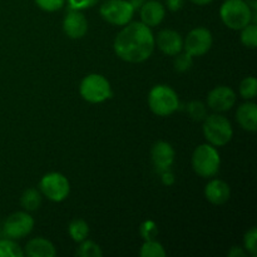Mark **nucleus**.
<instances>
[{
  "mask_svg": "<svg viewBox=\"0 0 257 257\" xmlns=\"http://www.w3.org/2000/svg\"><path fill=\"white\" fill-rule=\"evenodd\" d=\"M22 206L27 211H35L42 205V195L35 188H29L22 195Z\"/></svg>",
  "mask_w": 257,
  "mask_h": 257,
  "instance_id": "nucleus-20",
  "label": "nucleus"
},
{
  "mask_svg": "<svg viewBox=\"0 0 257 257\" xmlns=\"http://www.w3.org/2000/svg\"><path fill=\"white\" fill-rule=\"evenodd\" d=\"M140 255L142 257H165L166 251L160 242L155 240H147L141 247Z\"/></svg>",
  "mask_w": 257,
  "mask_h": 257,
  "instance_id": "nucleus-22",
  "label": "nucleus"
},
{
  "mask_svg": "<svg viewBox=\"0 0 257 257\" xmlns=\"http://www.w3.org/2000/svg\"><path fill=\"white\" fill-rule=\"evenodd\" d=\"M141 233H142L143 238H145L146 241L153 240V238L156 237V235L158 233L157 225H156L153 221H147V222H145L141 226Z\"/></svg>",
  "mask_w": 257,
  "mask_h": 257,
  "instance_id": "nucleus-30",
  "label": "nucleus"
},
{
  "mask_svg": "<svg viewBox=\"0 0 257 257\" xmlns=\"http://www.w3.org/2000/svg\"><path fill=\"white\" fill-rule=\"evenodd\" d=\"M256 241H257V230H256V227H252L245 233L243 243H245L246 251H247V252H250L251 256H253V257L257 255Z\"/></svg>",
  "mask_w": 257,
  "mask_h": 257,
  "instance_id": "nucleus-28",
  "label": "nucleus"
},
{
  "mask_svg": "<svg viewBox=\"0 0 257 257\" xmlns=\"http://www.w3.org/2000/svg\"><path fill=\"white\" fill-rule=\"evenodd\" d=\"M208 107L216 112H226L230 110L236 103V94L230 87L220 85L208 93L207 97Z\"/></svg>",
  "mask_w": 257,
  "mask_h": 257,
  "instance_id": "nucleus-11",
  "label": "nucleus"
},
{
  "mask_svg": "<svg viewBox=\"0 0 257 257\" xmlns=\"http://www.w3.org/2000/svg\"><path fill=\"white\" fill-rule=\"evenodd\" d=\"M25 253L30 257H54L57 251L54 245L47 238L37 237L28 242Z\"/></svg>",
  "mask_w": 257,
  "mask_h": 257,
  "instance_id": "nucleus-18",
  "label": "nucleus"
},
{
  "mask_svg": "<svg viewBox=\"0 0 257 257\" xmlns=\"http://www.w3.org/2000/svg\"><path fill=\"white\" fill-rule=\"evenodd\" d=\"M245 251L241 247H232L230 252H228V256L230 257H245Z\"/></svg>",
  "mask_w": 257,
  "mask_h": 257,
  "instance_id": "nucleus-34",
  "label": "nucleus"
},
{
  "mask_svg": "<svg viewBox=\"0 0 257 257\" xmlns=\"http://www.w3.org/2000/svg\"><path fill=\"white\" fill-rule=\"evenodd\" d=\"M241 42L245 47L255 49L257 45V27L255 23H250L241 29Z\"/></svg>",
  "mask_w": 257,
  "mask_h": 257,
  "instance_id": "nucleus-23",
  "label": "nucleus"
},
{
  "mask_svg": "<svg viewBox=\"0 0 257 257\" xmlns=\"http://www.w3.org/2000/svg\"><path fill=\"white\" fill-rule=\"evenodd\" d=\"M221 158L212 145H201L192 155V167L203 178L213 177L220 170Z\"/></svg>",
  "mask_w": 257,
  "mask_h": 257,
  "instance_id": "nucleus-4",
  "label": "nucleus"
},
{
  "mask_svg": "<svg viewBox=\"0 0 257 257\" xmlns=\"http://www.w3.org/2000/svg\"><path fill=\"white\" fill-rule=\"evenodd\" d=\"M68 231H69V235L73 241H75V242H82V241H84L87 238L88 233H89V226H88V223L84 220L77 218V220H73L69 223Z\"/></svg>",
  "mask_w": 257,
  "mask_h": 257,
  "instance_id": "nucleus-19",
  "label": "nucleus"
},
{
  "mask_svg": "<svg viewBox=\"0 0 257 257\" xmlns=\"http://www.w3.org/2000/svg\"><path fill=\"white\" fill-rule=\"evenodd\" d=\"M203 120V135L211 145L222 147L230 142L233 131L227 118L220 114H212L206 117Z\"/></svg>",
  "mask_w": 257,
  "mask_h": 257,
  "instance_id": "nucleus-5",
  "label": "nucleus"
},
{
  "mask_svg": "<svg viewBox=\"0 0 257 257\" xmlns=\"http://www.w3.org/2000/svg\"><path fill=\"white\" fill-rule=\"evenodd\" d=\"M40 191L53 202H62L68 197L70 191L69 181L62 173L52 172L40 180Z\"/></svg>",
  "mask_w": 257,
  "mask_h": 257,
  "instance_id": "nucleus-8",
  "label": "nucleus"
},
{
  "mask_svg": "<svg viewBox=\"0 0 257 257\" xmlns=\"http://www.w3.org/2000/svg\"><path fill=\"white\" fill-rule=\"evenodd\" d=\"M166 9L162 3L157 0L146 2L141 8V19L147 27H157L165 19Z\"/></svg>",
  "mask_w": 257,
  "mask_h": 257,
  "instance_id": "nucleus-15",
  "label": "nucleus"
},
{
  "mask_svg": "<svg viewBox=\"0 0 257 257\" xmlns=\"http://www.w3.org/2000/svg\"><path fill=\"white\" fill-rule=\"evenodd\" d=\"M35 3L44 12L53 13L62 9L65 4V0H35Z\"/></svg>",
  "mask_w": 257,
  "mask_h": 257,
  "instance_id": "nucleus-29",
  "label": "nucleus"
},
{
  "mask_svg": "<svg viewBox=\"0 0 257 257\" xmlns=\"http://www.w3.org/2000/svg\"><path fill=\"white\" fill-rule=\"evenodd\" d=\"M212 34L206 28H195L191 30L183 42V48L192 57L206 54L212 47Z\"/></svg>",
  "mask_w": 257,
  "mask_h": 257,
  "instance_id": "nucleus-9",
  "label": "nucleus"
},
{
  "mask_svg": "<svg viewBox=\"0 0 257 257\" xmlns=\"http://www.w3.org/2000/svg\"><path fill=\"white\" fill-rule=\"evenodd\" d=\"M236 118L243 130L255 132L257 130V105L253 102L243 103L238 107Z\"/></svg>",
  "mask_w": 257,
  "mask_h": 257,
  "instance_id": "nucleus-17",
  "label": "nucleus"
},
{
  "mask_svg": "<svg viewBox=\"0 0 257 257\" xmlns=\"http://www.w3.org/2000/svg\"><path fill=\"white\" fill-rule=\"evenodd\" d=\"M245 2L247 3V5L252 10H256L257 9V0H245Z\"/></svg>",
  "mask_w": 257,
  "mask_h": 257,
  "instance_id": "nucleus-36",
  "label": "nucleus"
},
{
  "mask_svg": "<svg viewBox=\"0 0 257 257\" xmlns=\"http://www.w3.org/2000/svg\"><path fill=\"white\" fill-rule=\"evenodd\" d=\"M188 114L192 118L193 120H203L207 117V109H206L205 104L202 102H198V100H193L188 104L187 107Z\"/></svg>",
  "mask_w": 257,
  "mask_h": 257,
  "instance_id": "nucleus-27",
  "label": "nucleus"
},
{
  "mask_svg": "<svg viewBox=\"0 0 257 257\" xmlns=\"http://www.w3.org/2000/svg\"><path fill=\"white\" fill-rule=\"evenodd\" d=\"M24 251L10 238L0 240V257H23Z\"/></svg>",
  "mask_w": 257,
  "mask_h": 257,
  "instance_id": "nucleus-21",
  "label": "nucleus"
},
{
  "mask_svg": "<svg viewBox=\"0 0 257 257\" xmlns=\"http://www.w3.org/2000/svg\"><path fill=\"white\" fill-rule=\"evenodd\" d=\"M100 17L113 25H127L135 14V7L128 0H107L99 9Z\"/></svg>",
  "mask_w": 257,
  "mask_h": 257,
  "instance_id": "nucleus-7",
  "label": "nucleus"
},
{
  "mask_svg": "<svg viewBox=\"0 0 257 257\" xmlns=\"http://www.w3.org/2000/svg\"><path fill=\"white\" fill-rule=\"evenodd\" d=\"M77 255L80 257H102L103 252L99 246L93 241H82L77 251Z\"/></svg>",
  "mask_w": 257,
  "mask_h": 257,
  "instance_id": "nucleus-24",
  "label": "nucleus"
},
{
  "mask_svg": "<svg viewBox=\"0 0 257 257\" xmlns=\"http://www.w3.org/2000/svg\"><path fill=\"white\" fill-rule=\"evenodd\" d=\"M157 47L160 48L161 52L167 55H176L182 50L183 40L180 33L175 30L165 29L161 30L157 35Z\"/></svg>",
  "mask_w": 257,
  "mask_h": 257,
  "instance_id": "nucleus-14",
  "label": "nucleus"
},
{
  "mask_svg": "<svg viewBox=\"0 0 257 257\" xmlns=\"http://www.w3.org/2000/svg\"><path fill=\"white\" fill-rule=\"evenodd\" d=\"M155 40L150 27L143 23H131L115 38L114 52L128 63H142L155 50Z\"/></svg>",
  "mask_w": 257,
  "mask_h": 257,
  "instance_id": "nucleus-1",
  "label": "nucleus"
},
{
  "mask_svg": "<svg viewBox=\"0 0 257 257\" xmlns=\"http://www.w3.org/2000/svg\"><path fill=\"white\" fill-rule=\"evenodd\" d=\"M190 2L193 3V4H196V5H207V4H210L212 0H190Z\"/></svg>",
  "mask_w": 257,
  "mask_h": 257,
  "instance_id": "nucleus-35",
  "label": "nucleus"
},
{
  "mask_svg": "<svg viewBox=\"0 0 257 257\" xmlns=\"http://www.w3.org/2000/svg\"><path fill=\"white\" fill-rule=\"evenodd\" d=\"M34 227V220L27 212H14L5 220L4 233L9 238H23Z\"/></svg>",
  "mask_w": 257,
  "mask_h": 257,
  "instance_id": "nucleus-10",
  "label": "nucleus"
},
{
  "mask_svg": "<svg viewBox=\"0 0 257 257\" xmlns=\"http://www.w3.org/2000/svg\"><path fill=\"white\" fill-rule=\"evenodd\" d=\"M63 30L72 39H80L88 30V22L79 10L70 9L63 20Z\"/></svg>",
  "mask_w": 257,
  "mask_h": 257,
  "instance_id": "nucleus-12",
  "label": "nucleus"
},
{
  "mask_svg": "<svg viewBox=\"0 0 257 257\" xmlns=\"http://www.w3.org/2000/svg\"><path fill=\"white\" fill-rule=\"evenodd\" d=\"M166 5L171 12H178L185 5V0H166Z\"/></svg>",
  "mask_w": 257,
  "mask_h": 257,
  "instance_id": "nucleus-32",
  "label": "nucleus"
},
{
  "mask_svg": "<svg viewBox=\"0 0 257 257\" xmlns=\"http://www.w3.org/2000/svg\"><path fill=\"white\" fill-rule=\"evenodd\" d=\"M230 186L221 180H212L205 187V196L213 205H223L230 200Z\"/></svg>",
  "mask_w": 257,
  "mask_h": 257,
  "instance_id": "nucleus-16",
  "label": "nucleus"
},
{
  "mask_svg": "<svg viewBox=\"0 0 257 257\" xmlns=\"http://www.w3.org/2000/svg\"><path fill=\"white\" fill-rule=\"evenodd\" d=\"M148 105L155 114L167 117L178 109L180 100L177 93L172 88L160 84L151 89L148 95Z\"/></svg>",
  "mask_w": 257,
  "mask_h": 257,
  "instance_id": "nucleus-3",
  "label": "nucleus"
},
{
  "mask_svg": "<svg viewBox=\"0 0 257 257\" xmlns=\"http://www.w3.org/2000/svg\"><path fill=\"white\" fill-rule=\"evenodd\" d=\"M192 55L188 54L187 52L185 53H178V54H176V58L175 60H173V65H175V69L177 70V72H187V70L191 69V67H192V63H193V59H192Z\"/></svg>",
  "mask_w": 257,
  "mask_h": 257,
  "instance_id": "nucleus-26",
  "label": "nucleus"
},
{
  "mask_svg": "<svg viewBox=\"0 0 257 257\" xmlns=\"http://www.w3.org/2000/svg\"><path fill=\"white\" fill-rule=\"evenodd\" d=\"M80 95L89 103H102L112 97V88L107 78L100 74H89L80 83Z\"/></svg>",
  "mask_w": 257,
  "mask_h": 257,
  "instance_id": "nucleus-6",
  "label": "nucleus"
},
{
  "mask_svg": "<svg viewBox=\"0 0 257 257\" xmlns=\"http://www.w3.org/2000/svg\"><path fill=\"white\" fill-rule=\"evenodd\" d=\"M257 93V80L255 77H247L241 82L240 94L245 99H253Z\"/></svg>",
  "mask_w": 257,
  "mask_h": 257,
  "instance_id": "nucleus-25",
  "label": "nucleus"
},
{
  "mask_svg": "<svg viewBox=\"0 0 257 257\" xmlns=\"http://www.w3.org/2000/svg\"><path fill=\"white\" fill-rule=\"evenodd\" d=\"M162 181H163V183H165V185L170 186V185H172L173 182H175V177H173L172 173L168 172V170L167 171H163Z\"/></svg>",
  "mask_w": 257,
  "mask_h": 257,
  "instance_id": "nucleus-33",
  "label": "nucleus"
},
{
  "mask_svg": "<svg viewBox=\"0 0 257 257\" xmlns=\"http://www.w3.org/2000/svg\"><path fill=\"white\" fill-rule=\"evenodd\" d=\"M151 156H152L153 165L156 166V168L163 172L172 166L173 161H175V150L170 143L160 141L153 145Z\"/></svg>",
  "mask_w": 257,
  "mask_h": 257,
  "instance_id": "nucleus-13",
  "label": "nucleus"
},
{
  "mask_svg": "<svg viewBox=\"0 0 257 257\" xmlns=\"http://www.w3.org/2000/svg\"><path fill=\"white\" fill-rule=\"evenodd\" d=\"M69 4L70 9L74 10H83V9H89L93 5L97 4L99 0H67Z\"/></svg>",
  "mask_w": 257,
  "mask_h": 257,
  "instance_id": "nucleus-31",
  "label": "nucleus"
},
{
  "mask_svg": "<svg viewBox=\"0 0 257 257\" xmlns=\"http://www.w3.org/2000/svg\"><path fill=\"white\" fill-rule=\"evenodd\" d=\"M223 24L232 30H241L255 22L256 10H252L245 0H225L220 8Z\"/></svg>",
  "mask_w": 257,
  "mask_h": 257,
  "instance_id": "nucleus-2",
  "label": "nucleus"
}]
</instances>
